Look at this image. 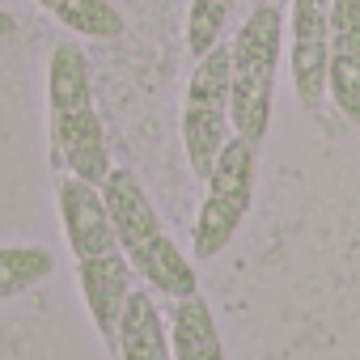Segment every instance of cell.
I'll use <instances>...</instances> for the list:
<instances>
[{
    "instance_id": "obj_8",
    "label": "cell",
    "mask_w": 360,
    "mask_h": 360,
    "mask_svg": "<svg viewBox=\"0 0 360 360\" xmlns=\"http://www.w3.org/2000/svg\"><path fill=\"white\" fill-rule=\"evenodd\" d=\"M326 94L347 123H360V0H330Z\"/></svg>"
},
{
    "instance_id": "obj_9",
    "label": "cell",
    "mask_w": 360,
    "mask_h": 360,
    "mask_svg": "<svg viewBox=\"0 0 360 360\" xmlns=\"http://www.w3.org/2000/svg\"><path fill=\"white\" fill-rule=\"evenodd\" d=\"M131 276H136V271H131V263L123 259V250L98 255V259H77V284H81L89 322H94V330L102 335V343L110 347V356H115V343H119L123 305H127V297H131Z\"/></svg>"
},
{
    "instance_id": "obj_4",
    "label": "cell",
    "mask_w": 360,
    "mask_h": 360,
    "mask_svg": "<svg viewBox=\"0 0 360 360\" xmlns=\"http://www.w3.org/2000/svg\"><path fill=\"white\" fill-rule=\"evenodd\" d=\"M255 183H259V148L242 136H229L212 174L204 178V204L195 217V233H191V255L195 259H217L242 229L250 200H255Z\"/></svg>"
},
{
    "instance_id": "obj_14",
    "label": "cell",
    "mask_w": 360,
    "mask_h": 360,
    "mask_svg": "<svg viewBox=\"0 0 360 360\" xmlns=\"http://www.w3.org/2000/svg\"><path fill=\"white\" fill-rule=\"evenodd\" d=\"M238 0H191L187 9V51L200 60L225 39V22L233 13Z\"/></svg>"
},
{
    "instance_id": "obj_15",
    "label": "cell",
    "mask_w": 360,
    "mask_h": 360,
    "mask_svg": "<svg viewBox=\"0 0 360 360\" xmlns=\"http://www.w3.org/2000/svg\"><path fill=\"white\" fill-rule=\"evenodd\" d=\"M9 34H18V18L9 9H0V39H9Z\"/></svg>"
},
{
    "instance_id": "obj_7",
    "label": "cell",
    "mask_w": 360,
    "mask_h": 360,
    "mask_svg": "<svg viewBox=\"0 0 360 360\" xmlns=\"http://www.w3.org/2000/svg\"><path fill=\"white\" fill-rule=\"evenodd\" d=\"M56 204H60V221H64V238L72 246L77 259H98V255H115L119 238L102 200V187L81 183V178H60L56 183Z\"/></svg>"
},
{
    "instance_id": "obj_6",
    "label": "cell",
    "mask_w": 360,
    "mask_h": 360,
    "mask_svg": "<svg viewBox=\"0 0 360 360\" xmlns=\"http://www.w3.org/2000/svg\"><path fill=\"white\" fill-rule=\"evenodd\" d=\"M326 51H330V0H292V89L305 110L326 98Z\"/></svg>"
},
{
    "instance_id": "obj_12",
    "label": "cell",
    "mask_w": 360,
    "mask_h": 360,
    "mask_svg": "<svg viewBox=\"0 0 360 360\" xmlns=\"http://www.w3.org/2000/svg\"><path fill=\"white\" fill-rule=\"evenodd\" d=\"M34 5L81 39H119L123 34V13L110 0H34Z\"/></svg>"
},
{
    "instance_id": "obj_5",
    "label": "cell",
    "mask_w": 360,
    "mask_h": 360,
    "mask_svg": "<svg viewBox=\"0 0 360 360\" xmlns=\"http://www.w3.org/2000/svg\"><path fill=\"white\" fill-rule=\"evenodd\" d=\"M233 136L229 123V43H217L208 56L195 60L187 98H183V148L195 178H208L225 140Z\"/></svg>"
},
{
    "instance_id": "obj_1",
    "label": "cell",
    "mask_w": 360,
    "mask_h": 360,
    "mask_svg": "<svg viewBox=\"0 0 360 360\" xmlns=\"http://www.w3.org/2000/svg\"><path fill=\"white\" fill-rule=\"evenodd\" d=\"M47 131H51V161H60L72 178L102 187L110 165L106 131L94 106L89 60L77 43H60L47 64Z\"/></svg>"
},
{
    "instance_id": "obj_11",
    "label": "cell",
    "mask_w": 360,
    "mask_h": 360,
    "mask_svg": "<svg viewBox=\"0 0 360 360\" xmlns=\"http://www.w3.org/2000/svg\"><path fill=\"white\" fill-rule=\"evenodd\" d=\"M169 343H174V360H225V339H221L217 314L200 292L174 301Z\"/></svg>"
},
{
    "instance_id": "obj_13",
    "label": "cell",
    "mask_w": 360,
    "mask_h": 360,
    "mask_svg": "<svg viewBox=\"0 0 360 360\" xmlns=\"http://www.w3.org/2000/svg\"><path fill=\"white\" fill-rule=\"evenodd\" d=\"M56 255L47 246H0V301L22 297L51 280Z\"/></svg>"
},
{
    "instance_id": "obj_10",
    "label": "cell",
    "mask_w": 360,
    "mask_h": 360,
    "mask_svg": "<svg viewBox=\"0 0 360 360\" xmlns=\"http://www.w3.org/2000/svg\"><path fill=\"white\" fill-rule=\"evenodd\" d=\"M115 360H174L169 322L157 314V301L148 288H131V297L123 305Z\"/></svg>"
},
{
    "instance_id": "obj_2",
    "label": "cell",
    "mask_w": 360,
    "mask_h": 360,
    "mask_svg": "<svg viewBox=\"0 0 360 360\" xmlns=\"http://www.w3.org/2000/svg\"><path fill=\"white\" fill-rule=\"evenodd\" d=\"M102 200L119 238L123 259L131 263V271L161 297L178 301V297H191L195 288V267L191 259L174 246V238L165 233V225L157 221V208L148 204L140 178L131 169H110L106 183H102Z\"/></svg>"
},
{
    "instance_id": "obj_3",
    "label": "cell",
    "mask_w": 360,
    "mask_h": 360,
    "mask_svg": "<svg viewBox=\"0 0 360 360\" xmlns=\"http://www.w3.org/2000/svg\"><path fill=\"white\" fill-rule=\"evenodd\" d=\"M284 56V13L276 5H259L229 43V123L233 136L263 144L271 127L276 72Z\"/></svg>"
}]
</instances>
